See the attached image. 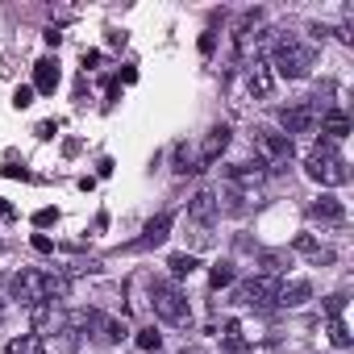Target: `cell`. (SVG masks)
Instances as JSON below:
<instances>
[{"label": "cell", "instance_id": "obj_25", "mask_svg": "<svg viewBox=\"0 0 354 354\" xmlns=\"http://www.w3.org/2000/svg\"><path fill=\"white\" fill-rule=\"evenodd\" d=\"M34 250H42V254H50L55 246H50V238H34Z\"/></svg>", "mask_w": 354, "mask_h": 354}, {"label": "cell", "instance_id": "obj_1", "mask_svg": "<svg viewBox=\"0 0 354 354\" xmlns=\"http://www.w3.org/2000/svg\"><path fill=\"white\" fill-rule=\"evenodd\" d=\"M313 63H317V50H313V42H304V38H296V34H288V38H279L275 42V50H271V71L275 75H283V80H304L308 71H313Z\"/></svg>", "mask_w": 354, "mask_h": 354}, {"label": "cell", "instance_id": "obj_9", "mask_svg": "<svg viewBox=\"0 0 354 354\" xmlns=\"http://www.w3.org/2000/svg\"><path fill=\"white\" fill-rule=\"evenodd\" d=\"M308 217L321 221V225H342V221H346V209H342V201H333V196H317V201L308 205Z\"/></svg>", "mask_w": 354, "mask_h": 354}, {"label": "cell", "instance_id": "obj_12", "mask_svg": "<svg viewBox=\"0 0 354 354\" xmlns=\"http://www.w3.org/2000/svg\"><path fill=\"white\" fill-rule=\"evenodd\" d=\"M225 146H230V125H213L209 138H205V146H201V162H217Z\"/></svg>", "mask_w": 354, "mask_h": 354}, {"label": "cell", "instance_id": "obj_2", "mask_svg": "<svg viewBox=\"0 0 354 354\" xmlns=\"http://www.w3.org/2000/svg\"><path fill=\"white\" fill-rule=\"evenodd\" d=\"M304 171L313 175L317 184H325V188H337V184H346V180H350L346 158L337 154V146H333V142H321V146H313V154H308Z\"/></svg>", "mask_w": 354, "mask_h": 354}, {"label": "cell", "instance_id": "obj_21", "mask_svg": "<svg viewBox=\"0 0 354 354\" xmlns=\"http://www.w3.org/2000/svg\"><path fill=\"white\" fill-rule=\"evenodd\" d=\"M225 283H234V263H217L213 267V288H225Z\"/></svg>", "mask_w": 354, "mask_h": 354}, {"label": "cell", "instance_id": "obj_26", "mask_svg": "<svg viewBox=\"0 0 354 354\" xmlns=\"http://www.w3.org/2000/svg\"><path fill=\"white\" fill-rule=\"evenodd\" d=\"M184 354H192V350H184Z\"/></svg>", "mask_w": 354, "mask_h": 354}, {"label": "cell", "instance_id": "obj_17", "mask_svg": "<svg viewBox=\"0 0 354 354\" xmlns=\"http://www.w3.org/2000/svg\"><path fill=\"white\" fill-rule=\"evenodd\" d=\"M296 250H300V254H308L313 263H333V250H329V246H321V242H313V238H296Z\"/></svg>", "mask_w": 354, "mask_h": 354}, {"label": "cell", "instance_id": "obj_23", "mask_svg": "<svg viewBox=\"0 0 354 354\" xmlns=\"http://www.w3.org/2000/svg\"><path fill=\"white\" fill-rule=\"evenodd\" d=\"M30 96H34V88H17V96H13V100H17V104L26 109V104H30Z\"/></svg>", "mask_w": 354, "mask_h": 354}, {"label": "cell", "instance_id": "obj_18", "mask_svg": "<svg viewBox=\"0 0 354 354\" xmlns=\"http://www.w3.org/2000/svg\"><path fill=\"white\" fill-rule=\"evenodd\" d=\"M9 354H46V342H42L38 333H21V337L9 346Z\"/></svg>", "mask_w": 354, "mask_h": 354}, {"label": "cell", "instance_id": "obj_15", "mask_svg": "<svg viewBox=\"0 0 354 354\" xmlns=\"http://www.w3.org/2000/svg\"><path fill=\"white\" fill-rule=\"evenodd\" d=\"M167 230H171V217H167V213H158L154 221H146V234H142V242H138V246H158V242H167Z\"/></svg>", "mask_w": 354, "mask_h": 354}, {"label": "cell", "instance_id": "obj_13", "mask_svg": "<svg viewBox=\"0 0 354 354\" xmlns=\"http://www.w3.org/2000/svg\"><path fill=\"white\" fill-rule=\"evenodd\" d=\"M34 88L46 92V96L59 88V63H55V59H38V63H34Z\"/></svg>", "mask_w": 354, "mask_h": 354}, {"label": "cell", "instance_id": "obj_3", "mask_svg": "<svg viewBox=\"0 0 354 354\" xmlns=\"http://www.w3.org/2000/svg\"><path fill=\"white\" fill-rule=\"evenodd\" d=\"M150 304H154V313H158L167 325H188V321H192V308H188L184 292L175 288V283H167V279L150 283Z\"/></svg>", "mask_w": 354, "mask_h": 354}, {"label": "cell", "instance_id": "obj_5", "mask_svg": "<svg viewBox=\"0 0 354 354\" xmlns=\"http://www.w3.org/2000/svg\"><path fill=\"white\" fill-rule=\"evenodd\" d=\"M250 142H254V150L263 154V162H288V158H292V138L279 133V129L259 125V129L250 133Z\"/></svg>", "mask_w": 354, "mask_h": 354}, {"label": "cell", "instance_id": "obj_11", "mask_svg": "<svg viewBox=\"0 0 354 354\" xmlns=\"http://www.w3.org/2000/svg\"><path fill=\"white\" fill-rule=\"evenodd\" d=\"M246 80H250V92H254L259 100H267V96L275 92V71H271L267 63H259V59L250 63V75H246Z\"/></svg>", "mask_w": 354, "mask_h": 354}, {"label": "cell", "instance_id": "obj_10", "mask_svg": "<svg viewBox=\"0 0 354 354\" xmlns=\"http://www.w3.org/2000/svg\"><path fill=\"white\" fill-rule=\"evenodd\" d=\"M88 325H92L96 342H104V346H113V342H121V337H125V325H121L117 317H109V313H92V317H88Z\"/></svg>", "mask_w": 354, "mask_h": 354}, {"label": "cell", "instance_id": "obj_6", "mask_svg": "<svg viewBox=\"0 0 354 354\" xmlns=\"http://www.w3.org/2000/svg\"><path fill=\"white\" fill-rule=\"evenodd\" d=\"M279 121H283V133L292 138V133H313L317 125H321V109L313 104V100H300V104H288L283 113H279Z\"/></svg>", "mask_w": 354, "mask_h": 354}, {"label": "cell", "instance_id": "obj_20", "mask_svg": "<svg viewBox=\"0 0 354 354\" xmlns=\"http://www.w3.org/2000/svg\"><path fill=\"white\" fill-rule=\"evenodd\" d=\"M138 350H146V354H158V350H162V337H158L154 329H138Z\"/></svg>", "mask_w": 354, "mask_h": 354}, {"label": "cell", "instance_id": "obj_7", "mask_svg": "<svg viewBox=\"0 0 354 354\" xmlns=\"http://www.w3.org/2000/svg\"><path fill=\"white\" fill-rule=\"evenodd\" d=\"M238 300H242V304H250V308H271V304L279 300V288H275V279L259 275V279H250V283H242V288H238Z\"/></svg>", "mask_w": 354, "mask_h": 354}, {"label": "cell", "instance_id": "obj_24", "mask_svg": "<svg viewBox=\"0 0 354 354\" xmlns=\"http://www.w3.org/2000/svg\"><path fill=\"white\" fill-rule=\"evenodd\" d=\"M50 221H55V213H50V209H42V213L34 217V225H50Z\"/></svg>", "mask_w": 354, "mask_h": 354}, {"label": "cell", "instance_id": "obj_14", "mask_svg": "<svg viewBox=\"0 0 354 354\" xmlns=\"http://www.w3.org/2000/svg\"><path fill=\"white\" fill-rule=\"evenodd\" d=\"M308 296H313V283H308V279H292V283H283V288H279V304H288V308L304 304Z\"/></svg>", "mask_w": 354, "mask_h": 354}, {"label": "cell", "instance_id": "obj_8", "mask_svg": "<svg viewBox=\"0 0 354 354\" xmlns=\"http://www.w3.org/2000/svg\"><path fill=\"white\" fill-rule=\"evenodd\" d=\"M188 221H192L196 230H209V225L217 221V196H213V192H196L192 205H188Z\"/></svg>", "mask_w": 354, "mask_h": 354}, {"label": "cell", "instance_id": "obj_16", "mask_svg": "<svg viewBox=\"0 0 354 354\" xmlns=\"http://www.w3.org/2000/svg\"><path fill=\"white\" fill-rule=\"evenodd\" d=\"M325 133H329V142H342V138L350 133V121H346L342 109H329V113H325Z\"/></svg>", "mask_w": 354, "mask_h": 354}, {"label": "cell", "instance_id": "obj_4", "mask_svg": "<svg viewBox=\"0 0 354 354\" xmlns=\"http://www.w3.org/2000/svg\"><path fill=\"white\" fill-rule=\"evenodd\" d=\"M9 292H13V300H21V304H42V300H50L55 292H63V283H55V279L42 275V271H21V275H13Z\"/></svg>", "mask_w": 354, "mask_h": 354}, {"label": "cell", "instance_id": "obj_22", "mask_svg": "<svg viewBox=\"0 0 354 354\" xmlns=\"http://www.w3.org/2000/svg\"><path fill=\"white\" fill-rule=\"evenodd\" d=\"M333 342H337V346H350V337H346V325H342V321L333 325Z\"/></svg>", "mask_w": 354, "mask_h": 354}, {"label": "cell", "instance_id": "obj_19", "mask_svg": "<svg viewBox=\"0 0 354 354\" xmlns=\"http://www.w3.org/2000/svg\"><path fill=\"white\" fill-rule=\"evenodd\" d=\"M167 267H171V275H175V279H184V275H192L196 259H192V254H175V259H171Z\"/></svg>", "mask_w": 354, "mask_h": 354}]
</instances>
